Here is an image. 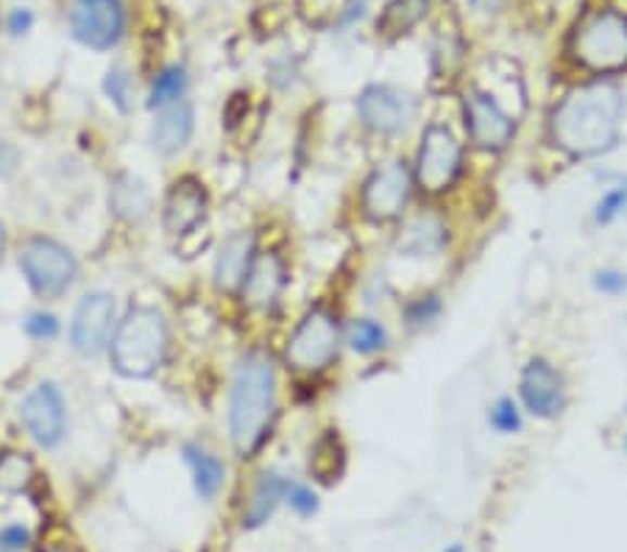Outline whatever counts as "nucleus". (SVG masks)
I'll list each match as a JSON object with an SVG mask.
<instances>
[{"label":"nucleus","instance_id":"nucleus-1","mask_svg":"<svg viewBox=\"0 0 627 552\" xmlns=\"http://www.w3.org/2000/svg\"><path fill=\"white\" fill-rule=\"evenodd\" d=\"M625 124V95L609 78L572 87L550 112L547 134L572 159H594L619 143Z\"/></svg>","mask_w":627,"mask_h":552},{"label":"nucleus","instance_id":"nucleus-2","mask_svg":"<svg viewBox=\"0 0 627 552\" xmlns=\"http://www.w3.org/2000/svg\"><path fill=\"white\" fill-rule=\"evenodd\" d=\"M277 365L266 351H248L234 365L229 388V438L240 458H252L277 416Z\"/></svg>","mask_w":627,"mask_h":552},{"label":"nucleus","instance_id":"nucleus-3","mask_svg":"<svg viewBox=\"0 0 627 552\" xmlns=\"http://www.w3.org/2000/svg\"><path fill=\"white\" fill-rule=\"evenodd\" d=\"M170 349L168 321L156 307L137 305L126 312L110 344V358L117 374L129 380H149L162 369Z\"/></svg>","mask_w":627,"mask_h":552},{"label":"nucleus","instance_id":"nucleus-4","mask_svg":"<svg viewBox=\"0 0 627 552\" xmlns=\"http://www.w3.org/2000/svg\"><path fill=\"white\" fill-rule=\"evenodd\" d=\"M570 53L577 65L597 76L627 67V17L616 9H594L575 26Z\"/></svg>","mask_w":627,"mask_h":552},{"label":"nucleus","instance_id":"nucleus-5","mask_svg":"<svg viewBox=\"0 0 627 552\" xmlns=\"http://www.w3.org/2000/svg\"><path fill=\"white\" fill-rule=\"evenodd\" d=\"M343 344L341 321L327 307H316L298 321L293 335L285 346L287 369L298 374H318V371L330 369L332 360L337 358Z\"/></svg>","mask_w":627,"mask_h":552},{"label":"nucleus","instance_id":"nucleus-6","mask_svg":"<svg viewBox=\"0 0 627 552\" xmlns=\"http://www.w3.org/2000/svg\"><path fill=\"white\" fill-rule=\"evenodd\" d=\"M17 262L28 287L42 299H56L67 293L78 277V262L73 252L53 238H28L20 246Z\"/></svg>","mask_w":627,"mask_h":552},{"label":"nucleus","instance_id":"nucleus-7","mask_svg":"<svg viewBox=\"0 0 627 552\" xmlns=\"http://www.w3.org/2000/svg\"><path fill=\"white\" fill-rule=\"evenodd\" d=\"M460 174H463V143L449 126L430 124L421 134L419 151H415V188L430 195H440L455 188Z\"/></svg>","mask_w":627,"mask_h":552},{"label":"nucleus","instance_id":"nucleus-8","mask_svg":"<svg viewBox=\"0 0 627 552\" xmlns=\"http://www.w3.org/2000/svg\"><path fill=\"white\" fill-rule=\"evenodd\" d=\"M413 168L405 159L376 165L362 182L360 207L371 223H391L405 215L413 195Z\"/></svg>","mask_w":627,"mask_h":552},{"label":"nucleus","instance_id":"nucleus-9","mask_svg":"<svg viewBox=\"0 0 627 552\" xmlns=\"http://www.w3.org/2000/svg\"><path fill=\"white\" fill-rule=\"evenodd\" d=\"M419 115V98L405 87L369 85L357 95V117L380 137H399L413 126Z\"/></svg>","mask_w":627,"mask_h":552},{"label":"nucleus","instance_id":"nucleus-10","mask_svg":"<svg viewBox=\"0 0 627 552\" xmlns=\"http://www.w3.org/2000/svg\"><path fill=\"white\" fill-rule=\"evenodd\" d=\"M117 324L120 319H117L115 296L106 291L87 293L73 312L71 346L81 358H98L101 351L110 349Z\"/></svg>","mask_w":627,"mask_h":552},{"label":"nucleus","instance_id":"nucleus-11","mask_svg":"<svg viewBox=\"0 0 627 552\" xmlns=\"http://www.w3.org/2000/svg\"><path fill=\"white\" fill-rule=\"evenodd\" d=\"M20 424L37 447L56 449L67 436V405L53 383H39L20 402Z\"/></svg>","mask_w":627,"mask_h":552},{"label":"nucleus","instance_id":"nucleus-12","mask_svg":"<svg viewBox=\"0 0 627 552\" xmlns=\"http://www.w3.org/2000/svg\"><path fill=\"white\" fill-rule=\"evenodd\" d=\"M126 31V12L120 0H73L71 34L92 51H110Z\"/></svg>","mask_w":627,"mask_h":552},{"label":"nucleus","instance_id":"nucleus-13","mask_svg":"<svg viewBox=\"0 0 627 552\" xmlns=\"http://www.w3.org/2000/svg\"><path fill=\"white\" fill-rule=\"evenodd\" d=\"M463 120H466L469 140L479 151H502L516 137V120L504 112V106L491 92L485 90L466 92Z\"/></svg>","mask_w":627,"mask_h":552},{"label":"nucleus","instance_id":"nucleus-14","mask_svg":"<svg viewBox=\"0 0 627 552\" xmlns=\"http://www.w3.org/2000/svg\"><path fill=\"white\" fill-rule=\"evenodd\" d=\"M519 397L524 410L541 422H552L566 408V383L563 374L543 358H533L519 377Z\"/></svg>","mask_w":627,"mask_h":552},{"label":"nucleus","instance_id":"nucleus-15","mask_svg":"<svg viewBox=\"0 0 627 552\" xmlns=\"http://www.w3.org/2000/svg\"><path fill=\"white\" fill-rule=\"evenodd\" d=\"M207 218V190L201 188L195 179H179L170 188L168 198H165V209H162V221L170 234L188 238L201 221Z\"/></svg>","mask_w":627,"mask_h":552},{"label":"nucleus","instance_id":"nucleus-16","mask_svg":"<svg viewBox=\"0 0 627 552\" xmlns=\"http://www.w3.org/2000/svg\"><path fill=\"white\" fill-rule=\"evenodd\" d=\"M257 257L252 232H234L227 241L220 243L218 254L213 262V282L223 293H240L243 280H246L248 268Z\"/></svg>","mask_w":627,"mask_h":552},{"label":"nucleus","instance_id":"nucleus-17","mask_svg":"<svg viewBox=\"0 0 627 552\" xmlns=\"http://www.w3.org/2000/svg\"><path fill=\"white\" fill-rule=\"evenodd\" d=\"M195 131V110L188 98L176 104L156 110L154 124H151V145L156 154L174 156L188 149Z\"/></svg>","mask_w":627,"mask_h":552},{"label":"nucleus","instance_id":"nucleus-18","mask_svg":"<svg viewBox=\"0 0 627 552\" xmlns=\"http://www.w3.org/2000/svg\"><path fill=\"white\" fill-rule=\"evenodd\" d=\"M285 287V262L273 252H257L252 268H248L240 296L257 310H268L277 305L279 293Z\"/></svg>","mask_w":627,"mask_h":552},{"label":"nucleus","instance_id":"nucleus-19","mask_svg":"<svg viewBox=\"0 0 627 552\" xmlns=\"http://www.w3.org/2000/svg\"><path fill=\"white\" fill-rule=\"evenodd\" d=\"M449 243V229L447 223L440 221L438 215L421 213L413 215L410 221H405L401 232L396 234V248H399L401 257H415V260H424V257H438Z\"/></svg>","mask_w":627,"mask_h":552},{"label":"nucleus","instance_id":"nucleus-20","mask_svg":"<svg viewBox=\"0 0 627 552\" xmlns=\"http://www.w3.org/2000/svg\"><path fill=\"white\" fill-rule=\"evenodd\" d=\"M287 477L268 468L263 475L257 477L252 491V500L246 505V514H243V527L246 530H257V527L268 525L271 516L277 514V508L285 502V491H287Z\"/></svg>","mask_w":627,"mask_h":552},{"label":"nucleus","instance_id":"nucleus-21","mask_svg":"<svg viewBox=\"0 0 627 552\" xmlns=\"http://www.w3.org/2000/svg\"><path fill=\"white\" fill-rule=\"evenodd\" d=\"M181 458L188 463L190 477H193V488L195 495L201 500H215L220 495V488L227 483V466L220 461L215 452H209L207 447H201V444H184L181 447Z\"/></svg>","mask_w":627,"mask_h":552},{"label":"nucleus","instance_id":"nucleus-22","mask_svg":"<svg viewBox=\"0 0 627 552\" xmlns=\"http://www.w3.org/2000/svg\"><path fill=\"white\" fill-rule=\"evenodd\" d=\"M110 202L112 209L129 223H143L151 215V193L137 176H117L112 182Z\"/></svg>","mask_w":627,"mask_h":552},{"label":"nucleus","instance_id":"nucleus-23","mask_svg":"<svg viewBox=\"0 0 627 552\" xmlns=\"http://www.w3.org/2000/svg\"><path fill=\"white\" fill-rule=\"evenodd\" d=\"M346 344H349V349L355 351V355H360V358H374V355L388 349L391 338L382 321L371 319V316H362V319L351 321L349 330H346Z\"/></svg>","mask_w":627,"mask_h":552},{"label":"nucleus","instance_id":"nucleus-24","mask_svg":"<svg viewBox=\"0 0 627 552\" xmlns=\"http://www.w3.org/2000/svg\"><path fill=\"white\" fill-rule=\"evenodd\" d=\"M343 463H346V449H343L337 433H332L330 429V433L318 438L316 447H312L310 472L318 477V480L332 483V480H337V477H341Z\"/></svg>","mask_w":627,"mask_h":552},{"label":"nucleus","instance_id":"nucleus-25","mask_svg":"<svg viewBox=\"0 0 627 552\" xmlns=\"http://www.w3.org/2000/svg\"><path fill=\"white\" fill-rule=\"evenodd\" d=\"M190 90V76L181 65H170L151 81L149 110H165V106L184 101Z\"/></svg>","mask_w":627,"mask_h":552},{"label":"nucleus","instance_id":"nucleus-26","mask_svg":"<svg viewBox=\"0 0 627 552\" xmlns=\"http://www.w3.org/2000/svg\"><path fill=\"white\" fill-rule=\"evenodd\" d=\"M34 480V461L23 452H3L0 455V491L3 495H23Z\"/></svg>","mask_w":627,"mask_h":552},{"label":"nucleus","instance_id":"nucleus-27","mask_svg":"<svg viewBox=\"0 0 627 552\" xmlns=\"http://www.w3.org/2000/svg\"><path fill=\"white\" fill-rule=\"evenodd\" d=\"M488 424L497 436H519L524 429V413L513 397H499L488 405Z\"/></svg>","mask_w":627,"mask_h":552},{"label":"nucleus","instance_id":"nucleus-28","mask_svg":"<svg viewBox=\"0 0 627 552\" xmlns=\"http://www.w3.org/2000/svg\"><path fill=\"white\" fill-rule=\"evenodd\" d=\"M424 12H427V0H394L382 14L380 26L391 34H401L415 26L424 17Z\"/></svg>","mask_w":627,"mask_h":552},{"label":"nucleus","instance_id":"nucleus-29","mask_svg":"<svg viewBox=\"0 0 627 552\" xmlns=\"http://www.w3.org/2000/svg\"><path fill=\"white\" fill-rule=\"evenodd\" d=\"M440 312H444V301H440L438 293L415 296L413 301L405 305V326L413 332L427 330V326H433L440 319Z\"/></svg>","mask_w":627,"mask_h":552},{"label":"nucleus","instance_id":"nucleus-30","mask_svg":"<svg viewBox=\"0 0 627 552\" xmlns=\"http://www.w3.org/2000/svg\"><path fill=\"white\" fill-rule=\"evenodd\" d=\"M104 92L120 112H129L135 106V78L126 67H112L104 78Z\"/></svg>","mask_w":627,"mask_h":552},{"label":"nucleus","instance_id":"nucleus-31","mask_svg":"<svg viewBox=\"0 0 627 552\" xmlns=\"http://www.w3.org/2000/svg\"><path fill=\"white\" fill-rule=\"evenodd\" d=\"M285 502L291 505L293 514L302 516V519H312V516H316L318 511H321V500H318V491L312 486H307V483H296V480L287 483Z\"/></svg>","mask_w":627,"mask_h":552},{"label":"nucleus","instance_id":"nucleus-32","mask_svg":"<svg viewBox=\"0 0 627 552\" xmlns=\"http://www.w3.org/2000/svg\"><path fill=\"white\" fill-rule=\"evenodd\" d=\"M625 209H627V188L625 184H616V188L605 190V193L600 195V202L594 204V223L597 227H611Z\"/></svg>","mask_w":627,"mask_h":552},{"label":"nucleus","instance_id":"nucleus-33","mask_svg":"<svg viewBox=\"0 0 627 552\" xmlns=\"http://www.w3.org/2000/svg\"><path fill=\"white\" fill-rule=\"evenodd\" d=\"M23 330H26V335L31 341H53L59 335V330H62V324H59V319L53 316V312L48 310H34L28 312L26 321H23Z\"/></svg>","mask_w":627,"mask_h":552},{"label":"nucleus","instance_id":"nucleus-34","mask_svg":"<svg viewBox=\"0 0 627 552\" xmlns=\"http://www.w3.org/2000/svg\"><path fill=\"white\" fill-rule=\"evenodd\" d=\"M591 285L597 293H605V296H619L627 291V273L619 268H600L591 277Z\"/></svg>","mask_w":627,"mask_h":552},{"label":"nucleus","instance_id":"nucleus-35","mask_svg":"<svg viewBox=\"0 0 627 552\" xmlns=\"http://www.w3.org/2000/svg\"><path fill=\"white\" fill-rule=\"evenodd\" d=\"M28 541H31V534L23 525H17V522L0 527V552H23Z\"/></svg>","mask_w":627,"mask_h":552},{"label":"nucleus","instance_id":"nucleus-36","mask_svg":"<svg viewBox=\"0 0 627 552\" xmlns=\"http://www.w3.org/2000/svg\"><path fill=\"white\" fill-rule=\"evenodd\" d=\"M31 26H34V17L28 9H14V12L7 17V28H9V34H14V37L28 34L31 31Z\"/></svg>","mask_w":627,"mask_h":552},{"label":"nucleus","instance_id":"nucleus-37","mask_svg":"<svg viewBox=\"0 0 627 552\" xmlns=\"http://www.w3.org/2000/svg\"><path fill=\"white\" fill-rule=\"evenodd\" d=\"M17 165H20V151L14 149L12 143H7V140H3V143H0V176H3V179H9V176L17 170Z\"/></svg>","mask_w":627,"mask_h":552},{"label":"nucleus","instance_id":"nucleus-38","mask_svg":"<svg viewBox=\"0 0 627 552\" xmlns=\"http://www.w3.org/2000/svg\"><path fill=\"white\" fill-rule=\"evenodd\" d=\"M469 3H472V9H477V12L494 14V12H499L508 0H469Z\"/></svg>","mask_w":627,"mask_h":552},{"label":"nucleus","instance_id":"nucleus-39","mask_svg":"<svg viewBox=\"0 0 627 552\" xmlns=\"http://www.w3.org/2000/svg\"><path fill=\"white\" fill-rule=\"evenodd\" d=\"M3 254H7V229L0 223V262H3Z\"/></svg>","mask_w":627,"mask_h":552},{"label":"nucleus","instance_id":"nucleus-40","mask_svg":"<svg viewBox=\"0 0 627 552\" xmlns=\"http://www.w3.org/2000/svg\"><path fill=\"white\" fill-rule=\"evenodd\" d=\"M438 552H466V547L460 544V541H455V544H447V547H440Z\"/></svg>","mask_w":627,"mask_h":552},{"label":"nucleus","instance_id":"nucleus-41","mask_svg":"<svg viewBox=\"0 0 627 552\" xmlns=\"http://www.w3.org/2000/svg\"><path fill=\"white\" fill-rule=\"evenodd\" d=\"M48 552H65V550H48Z\"/></svg>","mask_w":627,"mask_h":552},{"label":"nucleus","instance_id":"nucleus-42","mask_svg":"<svg viewBox=\"0 0 627 552\" xmlns=\"http://www.w3.org/2000/svg\"><path fill=\"white\" fill-rule=\"evenodd\" d=\"M625 452H627V436H625Z\"/></svg>","mask_w":627,"mask_h":552}]
</instances>
